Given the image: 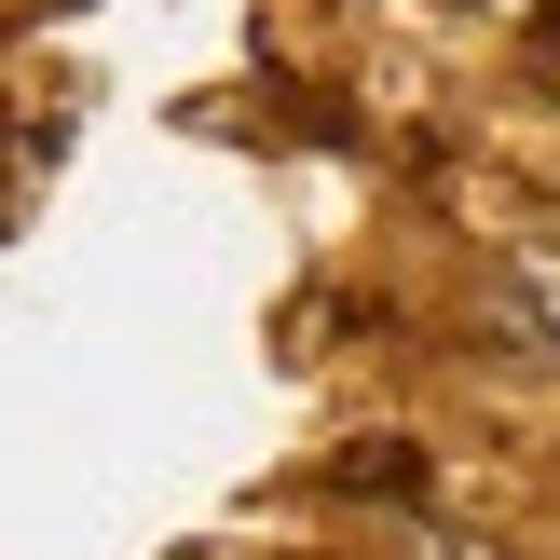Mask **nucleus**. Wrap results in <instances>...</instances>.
<instances>
[{
  "label": "nucleus",
  "mask_w": 560,
  "mask_h": 560,
  "mask_svg": "<svg viewBox=\"0 0 560 560\" xmlns=\"http://www.w3.org/2000/svg\"><path fill=\"white\" fill-rule=\"evenodd\" d=\"M506 328H534V342H560V246H506Z\"/></svg>",
  "instance_id": "obj_1"
}]
</instances>
